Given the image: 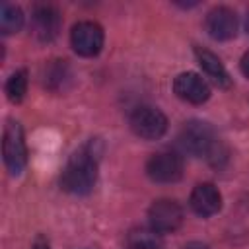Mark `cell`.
I'll return each mask as SVG.
<instances>
[{"label":"cell","instance_id":"cell-1","mask_svg":"<svg viewBox=\"0 0 249 249\" xmlns=\"http://www.w3.org/2000/svg\"><path fill=\"white\" fill-rule=\"evenodd\" d=\"M97 181V156L91 150V146L82 148L76 152L62 175H60V187L70 195H88Z\"/></svg>","mask_w":249,"mask_h":249},{"label":"cell","instance_id":"cell-2","mask_svg":"<svg viewBox=\"0 0 249 249\" xmlns=\"http://www.w3.org/2000/svg\"><path fill=\"white\" fill-rule=\"evenodd\" d=\"M179 140H181V146L189 154L206 158L212 165H220V160L228 158L226 148L222 146V142L218 140V136L214 134L210 124H206L202 121L187 123L179 134Z\"/></svg>","mask_w":249,"mask_h":249},{"label":"cell","instance_id":"cell-3","mask_svg":"<svg viewBox=\"0 0 249 249\" xmlns=\"http://www.w3.org/2000/svg\"><path fill=\"white\" fill-rule=\"evenodd\" d=\"M2 152H4V163L10 169V173L18 175L27 163V146L23 138V130L16 121H8L4 128V140H2Z\"/></svg>","mask_w":249,"mask_h":249},{"label":"cell","instance_id":"cell-4","mask_svg":"<svg viewBox=\"0 0 249 249\" xmlns=\"http://www.w3.org/2000/svg\"><path fill=\"white\" fill-rule=\"evenodd\" d=\"M130 128L136 136L144 140H158L167 130V119L165 115L156 107H138L130 115Z\"/></svg>","mask_w":249,"mask_h":249},{"label":"cell","instance_id":"cell-5","mask_svg":"<svg viewBox=\"0 0 249 249\" xmlns=\"http://www.w3.org/2000/svg\"><path fill=\"white\" fill-rule=\"evenodd\" d=\"M146 173L156 183H175L183 175V158L175 152H158L146 163Z\"/></svg>","mask_w":249,"mask_h":249},{"label":"cell","instance_id":"cell-6","mask_svg":"<svg viewBox=\"0 0 249 249\" xmlns=\"http://www.w3.org/2000/svg\"><path fill=\"white\" fill-rule=\"evenodd\" d=\"M148 218L154 231L171 233L183 224V208L171 198H160L150 206Z\"/></svg>","mask_w":249,"mask_h":249},{"label":"cell","instance_id":"cell-7","mask_svg":"<svg viewBox=\"0 0 249 249\" xmlns=\"http://www.w3.org/2000/svg\"><path fill=\"white\" fill-rule=\"evenodd\" d=\"M70 43L80 56H95L103 47V29L95 21H80L72 27Z\"/></svg>","mask_w":249,"mask_h":249},{"label":"cell","instance_id":"cell-8","mask_svg":"<svg viewBox=\"0 0 249 249\" xmlns=\"http://www.w3.org/2000/svg\"><path fill=\"white\" fill-rule=\"evenodd\" d=\"M62 25V18L60 12L54 6L49 4H39L35 6L33 14H31V31L35 35V39L39 41H53Z\"/></svg>","mask_w":249,"mask_h":249},{"label":"cell","instance_id":"cell-9","mask_svg":"<svg viewBox=\"0 0 249 249\" xmlns=\"http://www.w3.org/2000/svg\"><path fill=\"white\" fill-rule=\"evenodd\" d=\"M204 27L212 39L218 41H228L235 35L237 31V18L235 12L226 8V6H216L206 14Z\"/></svg>","mask_w":249,"mask_h":249},{"label":"cell","instance_id":"cell-10","mask_svg":"<svg viewBox=\"0 0 249 249\" xmlns=\"http://www.w3.org/2000/svg\"><path fill=\"white\" fill-rule=\"evenodd\" d=\"M173 91L177 93V97L189 101V103H204L210 97V89L208 84L195 72H183L173 80Z\"/></svg>","mask_w":249,"mask_h":249},{"label":"cell","instance_id":"cell-11","mask_svg":"<svg viewBox=\"0 0 249 249\" xmlns=\"http://www.w3.org/2000/svg\"><path fill=\"white\" fill-rule=\"evenodd\" d=\"M222 206V195L220 191L212 185V183H200L193 189L191 193V208L202 216L208 218L212 214H216Z\"/></svg>","mask_w":249,"mask_h":249},{"label":"cell","instance_id":"cell-12","mask_svg":"<svg viewBox=\"0 0 249 249\" xmlns=\"http://www.w3.org/2000/svg\"><path fill=\"white\" fill-rule=\"evenodd\" d=\"M195 54H196V60H198L200 68H202L220 88H228V86L231 84V80H230V76H228L224 64L220 62V58H218L214 53L196 47V49H195Z\"/></svg>","mask_w":249,"mask_h":249},{"label":"cell","instance_id":"cell-13","mask_svg":"<svg viewBox=\"0 0 249 249\" xmlns=\"http://www.w3.org/2000/svg\"><path fill=\"white\" fill-rule=\"evenodd\" d=\"M72 82V72L66 60H53L45 68V86L53 91L66 89V86Z\"/></svg>","mask_w":249,"mask_h":249},{"label":"cell","instance_id":"cell-14","mask_svg":"<svg viewBox=\"0 0 249 249\" xmlns=\"http://www.w3.org/2000/svg\"><path fill=\"white\" fill-rule=\"evenodd\" d=\"M21 25H23V12H21V8H18L16 4L4 2L0 6V31L4 35H10V33L19 31Z\"/></svg>","mask_w":249,"mask_h":249},{"label":"cell","instance_id":"cell-15","mask_svg":"<svg viewBox=\"0 0 249 249\" xmlns=\"http://www.w3.org/2000/svg\"><path fill=\"white\" fill-rule=\"evenodd\" d=\"M126 241L130 249H161V237L154 230H132Z\"/></svg>","mask_w":249,"mask_h":249},{"label":"cell","instance_id":"cell-16","mask_svg":"<svg viewBox=\"0 0 249 249\" xmlns=\"http://www.w3.org/2000/svg\"><path fill=\"white\" fill-rule=\"evenodd\" d=\"M25 91H27V72L25 70H18L6 82V95H8V99L12 103H18V101L23 99Z\"/></svg>","mask_w":249,"mask_h":249},{"label":"cell","instance_id":"cell-17","mask_svg":"<svg viewBox=\"0 0 249 249\" xmlns=\"http://www.w3.org/2000/svg\"><path fill=\"white\" fill-rule=\"evenodd\" d=\"M241 72H243V74L249 78V51H247V53L241 56Z\"/></svg>","mask_w":249,"mask_h":249},{"label":"cell","instance_id":"cell-18","mask_svg":"<svg viewBox=\"0 0 249 249\" xmlns=\"http://www.w3.org/2000/svg\"><path fill=\"white\" fill-rule=\"evenodd\" d=\"M183 249H210L206 243H200V241H191V243H187Z\"/></svg>","mask_w":249,"mask_h":249},{"label":"cell","instance_id":"cell-19","mask_svg":"<svg viewBox=\"0 0 249 249\" xmlns=\"http://www.w3.org/2000/svg\"><path fill=\"white\" fill-rule=\"evenodd\" d=\"M31 249H49V245H47V241H43V239H37L35 243H33V247Z\"/></svg>","mask_w":249,"mask_h":249},{"label":"cell","instance_id":"cell-20","mask_svg":"<svg viewBox=\"0 0 249 249\" xmlns=\"http://www.w3.org/2000/svg\"><path fill=\"white\" fill-rule=\"evenodd\" d=\"M245 25H247V31H249V14H247V23Z\"/></svg>","mask_w":249,"mask_h":249}]
</instances>
